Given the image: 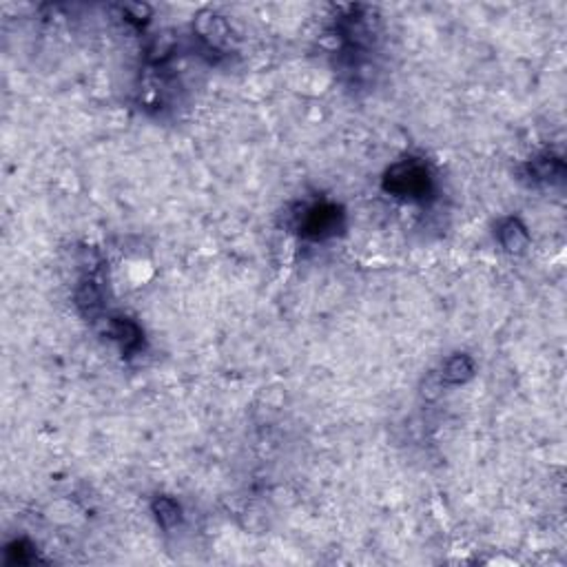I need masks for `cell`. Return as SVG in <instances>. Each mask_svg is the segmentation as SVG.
<instances>
[{
	"mask_svg": "<svg viewBox=\"0 0 567 567\" xmlns=\"http://www.w3.org/2000/svg\"><path fill=\"white\" fill-rule=\"evenodd\" d=\"M428 187V173L422 164L406 162L388 173V189L399 195H419Z\"/></svg>",
	"mask_w": 567,
	"mask_h": 567,
	"instance_id": "cell-1",
	"label": "cell"
},
{
	"mask_svg": "<svg viewBox=\"0 0 567 567\" xmlns=\"http://www.w3.org/2000/svg\"><path fill=\"white\" fill-rule=\"evenodd\" d=\"M335 222H337V211L333 207H317L313 211H308L306 233L313 237H321L335 226Z\"/></svg>",
	"mask_w": 567,
	"mask_h": 567,
	"instance_id": "cell-2",
	"label": "cell"
},
{
	"mask_svg": "<svg viewBox=\"0 0 567 567\" xmlns=\"http://www.w3.org/2000/svg\"><path fill=\"white\" fill-rule=\"evenodd\" d=\"M499 237H501V244L510 253H521L527 246V233L519 224V219H507V222H503L499 229Z\"/></svg>",
	"mask_w": 567,
	"mask_h": 567,
	"instance_id": "cell-3",
	"label": "cell"
},
{
	"mask_svg": "<svg viewBox=\"0 0 567 567\" xmlns=\"http://www.w3.org/2000/svg\"><path fill=\"white\" fill-rule=\"evenodd\" d=\"M472 361L466 357V355H456L452 357L448 363H446V370H444V377L450 381V383H461L466 381L470 375H472Z\"/></svg>",
	"mask_w": 567,
	"mask_h": 567,
	"instance_id": "cell-4",
	"label": "cell"
},
{
	"mask_svg": "<svg viewBox=\"0 0 567 567\" xmlns=\"http://www.w3.org/2000/svg\"><path fill=\"white\" fill-rule=\"evenodd\" d=\"M153 510H155V517L158 521L164 525V527H173L180 523V505L171 499H158L153 503Z\"/></svg>",
	"mask_w": 567,
	"mask_h": 567,
	"instance_id": "cell-5",
	"label": "cell"
},
{
	"mask_svg": "<svg viewBox=\"0 0 567 567\" xmlns=\"http://www.w3.org/2000/svg\"><path fill=\"white\" fill-rule=\"evenodd\" d=\"M529 171H532L534 180H556L563 175V164L558 160H543V162H534L532 167H529Z\"/></svg>",
	"mask_w": 567,
	"mask_h": 567,
	"instance_id": "cell-6",
	"label": "cell"
},
{
	"mask_svg": "<svg viewBox=\"0 0 567 567\" xmlns=\"http://www.w3.org/2000/svg\"><path fill=\"white\" fill-rule=\"evenodd\" d=\"M78 302H80V306H84V308L89 306V310L98 308V306H100V295H98L96 286H94V284H84L82 290L78 292Z\"/></svg>",
	"mask_w": 567,
	"mask_h": 567,
	"instance_id": "cell-7",
	"label": "cell"
}]
</instances>
